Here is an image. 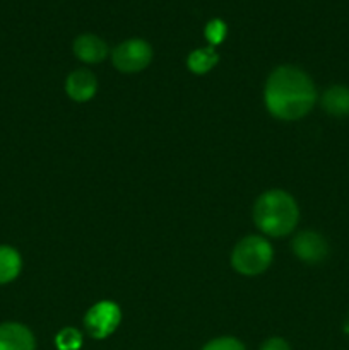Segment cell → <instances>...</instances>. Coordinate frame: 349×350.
<instances>
[{"instance_id": "cell-9", "label": "cell", "mask_w": 349, "mask_h": 350, "mask_svg": "<svg viewBox=\"0 0 349 350\" xmlns=\"http://www.w3.org/2000/svg\"><path fill=\"white\" fill-rule=\"evenodd\" d=\"M74 53L79 60L86 64H99L108 55V44L94 34H82L75 38Z\"/></svg>"}, {"instance_id": "cell-14", "label": "cell", "mask_w": 349, "mask_h": 350, "mask_svg": "<svg viewBox=\"0 0 349 350\" xmlns=\"http://www.w3.org/2000/svg\"><path fill=\"white\" fill-rule=\"evenodd\" d=\"M226 31H228V27H226V24L221 19H212L205 26V38H207L211 44H219L224 40Z\"/></svg>"}, {"instance_id": "cell-8", "label": "cell", "mask_w": 349, "mask_h": 350, "mask_svg": "<svg viewBox=\"0 0 349 350\" xmlns=\"http://www.w3.org/2000/svg\"><path fill=\"white\" fill-rule=\"evenodd\" d=\"M96 89H98V82H96L94 74L89 70H84V68L72 72L67 77V81H65V91H67V94L74 101L79 103L89 101L96 94Z\"/></svg>"}, {"instance_id": "cell-16", "label": "cell", "mask_w": 349, "mask_h": 350, "mask_svg": "<svg viewBox=\"0 0 349 350\" xmlns=\"http://www.w3.org/2000/svg\"><path fill=\"white\" fill-rule=\"evenodd\" d=\"M260 350H291V349H289V345H287L286 340H283V338H279V337H274V338H269V340L263 342Z\"/></svg>"}, {"instance_id": "cell-6", "label": "cell", "mask_w": 349, "mask_h": 350, "mask_svg": "<svg viewBox=\"0 0 349 350\" xmlns=\"http://www.w3.org/2000/svg\"><path fill=\"white\" fill-rule=\"evenodd\" d=\"M293 252L301 262L320 263L327 258V241L318 232L303 231L293 239Z\"/></svg>"}, {"instance_id": "cell-10", "label": "cell", "mask_w": 349, "mask_h": 350, "mask_svg": "<svg viewBox=\"0 0 349 350\" xmlns=\"http://www.w3.org/2000/svg\"><path fill=\"white\" fill-rule=\"evenodd\" d=\"M322 108L331 116H349V88L332 85L322 96Z\"/></svg>"}, {"instance_id": "cell-5", "label": "cell", "mask_w": 349, "mask_h": 350, "mask_svg": "<svg viewBox=\"0 0 349 350\" xmlns=\"http://www.w3.org/2000/svg\"><path fill=\"white\" fill-rule=\"evenodd\" d=\"M122 320V311L112 301H101V303L94 304L91 310L86 313L84 317V325L88 334L92 338H101L109 337L113 332L116 330V327L120 325Z\"/></svg>"}, {"instance_id": "cell-7", "label": "cell", "mask_w": 349, "mask_h": 350, "mask_svg": "<svg viewBox=\"0 0 349 350\" xmlns=\"http://www.w3.org/2000/svg\"><path fill=\"white\" fill-rule=\"evenodd\" d=\"M34 337L21 323L0 325V350H34Z\"/></svg>"}, {"instance_id": "cell-15", "label": "cell", "mask_w": 349, "mask_h": 350, "mask_svg": "<svg viewBox=\"0 0 349 350\" xmlns=\"http://www.w3.org/2000/svg\"><path fill=\"white\" fill-rule=\"evenodd\" d=\"M202 350H245L243 344L233 337H221L211 340Z\"/></svg>"}, {"instance_id": "cell-12", "label": "cell", "mask_w": 349, "mask_h": 350, "mask_svg": "<svg viewBox=\"0 0 349 350\" xmlns=\"http://www.w3.org/2000/svg\"><path fill=\"white\" fill-rule=\"evenodd\" d=\"M219 57L214 51V48H201V50H195L188 55L187 65L194 74H207L216 64H218Z\"/></svg>"}, {"instance_id": "cell-3", "label": "cell", "mask_w": 349, "mask_h": 350, "mask_svg": "<svg viewBox=\"0 0 349 350\" xmlns=\"http://www.w3.org/2000/svg\"><path fill=\"white\" fill-rule=\"evenodd\" d=\"M272 246L260 236H248L235 246L231 265L243 275H259L266 272L272 262Z\"/></svg>"}, {"instance_id": "cell-1", "label": "cell", "mask_w": 349, "mask_h": 350, "mask_svg": "<svg viewBox=\"0 0 349 350\" xmlns=\"http://www.w3.org/2000/svg\"><path fill=\"white\" fill-rule=\"evenodd\" d=\"M317 101V89L301 68L293 65L277 67L266 84V106L270 115L293 122L310 113Z\"/></svg>"}, {"instance_id": "cell-11", "label": "cell", "mask_w": 349, "mask_h": 350, "mask_svg": "<svg viewBox=\"0 0 349 350\" xmlns=\"http://www.w3.org/2000/svg\"><path fill=\"white\" fill-rule=\"evenodd\" d=\"M21 255L10 246H0V286L9 284L19 275Z\"/></svg>"}, {"instance_id": "cell-13", "label": "cell", "mask_w": 349, "mask_h": 350, "mask_svg": "<svg viewBox=\"0 0 349 350\" xmlns=\"http://www.w3.org/2000/svg\"><path fill=\"white\" fill-rule=\"evenodd\" d=\"M55 344L58 350H79L82 345V337L75 328H64L58 332Z\"/></svg>"}, {"instance_id": "cell-4", "label": "cell", "mask_w": 349, "mask_h": 350, "mask_svg": "<svg viewBox=\"0 0 349 350\" xmlns=\"http://www.w3.org/2000/svg\"><path fill=\"white\" fill-rule=\"evenodd\" d=\"M151 58H153V48L147 41L139 40V38L123 41L112 53L113 65L120 72H127V74L144 70L151 64Z\"/></svg>"}, {"instance_id": "cell-2", "label": "cell", "mask_w": 349, "mask_h": 350, "mask_svg": "<svg viewBox=\"0 0 349 350\" xmlns=\"http://www.w3.org/2000/svg\"><path fill=\"white\" fill-rule=\"evenodd\" d=\"M300 211L289 193L283 190H269L259 197L253 207V221L267 236L281 238L296 228Z\"/></svg>"}]
</instances>
